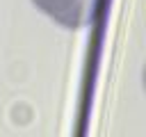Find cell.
Listing matches in <instances>:
<instances>
[{"label": "cell", "mask_w": 146, "mask_h": 137, "mask_svg": "<svg viewBox=\"0 0 146 137\" xmlns=\"http://www.w3.org/2000/svg\"><path fill=\"white\" fill-rule=\"evenodd\" d=\"M48 18L66 30H78L96 18L98 0H32Z\"/></svg>", "instance_id": "1"}]
</instances>
